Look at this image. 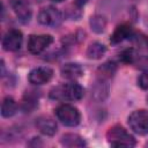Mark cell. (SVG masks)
I'll use <instances>...</instances> for the list:
<instances>
[{"instance_id":"e0dca14e","label":"cell","mask_w":148,"mask_h":148,"mask_svg":"<svg viewBox=\"0 0 148 148\" xmlns=\"http://www.w3.org/2000/svg\"><path fill=\"white\" fill-rule=\"evenodd\" d=\"M90 24H91V29L96 32H101L104 30L105 28V20L102 16H94L90 20Z\"/></svg>"},{"instance_id":"ba28073f","label":"cell","mask_w":148,"mask_h":148,"mask_svg":"<svg viewBox=\"0 0 148 148\" xmlns=\"http://www.w3.org/2000/svg\"><path fill=\"white\" fill-rule=\"evenodd\" d=\"M9 3L21 22H29L31 17V7L28 0H9Z\"/></svg>"},{"instance_id":"3957f363","label":"cell","mask_w":148,"mask_h":148,"mask_svg":"<svg viewBox=\"0 0 148 148\" xmlns=\"http://www.w3.org/2000/svg\"><path fill=\"white\" fill-rule=\"evenodd\" d=\"M56 116L65 126H76L80 123V112L69 104H62L56 109Z\"/></svg>"},{"instance_id":"8992f818","label":"cell","mask_w":148,"mask_h":148,"mask_svg":"<svg viewBox=\"0 0 148 148\" xmlns=\"http://www.w3.org/2000/svg\"><path fill=\"white\" fill-rule=\"evenodd\" d=\"M52 42L53 38L50 35H31L28 40V50L34 54H38L43 52Z\"/></svg>"},{"instance_id":"9a60e30c","label":"cell","mask_w":148,"mask_h":148,"mask_svg":"<svg viewBox=\"0 0 148 148\" xmlns=\"http://www.w3.org/2000/svg\"><path fill=\"white\" fill-rule=\"evenodd\" d=\"M16 111V103L12 97H6L1 104L2 117H12Z\"/></svg>"},{"instance_id":"5bb4252c","label":"cell","mask_w":148,"mask_h":148,"mask_svg":"<svg viewBox=\"0 0 148 148\" xmlns=\"http://www.w3.org/2000/svg\"><path fill=\"white\" fill-rule=\"evenodd\" d=\"M105 51H106L105 46L103 44L96 42V43H92L89 45V47L87 50V56L90 59H99L104 56Z\"/></svg>"},{"instance_id":"6da1fadb","label":"cell","mask_w":148,"mask_h":148,"mask_svg":"<svg viewBox=\"0 0 148 148\" xmlns=\"http://www.w3.org/2000/svg\"><path fill=\"white\" fill-rule=\"evenodd\" d=\"M83 96L82 87L76 82H68L54 87L50 91V97L56 101L67 102V101H79Z\"/></svg>"},{"instance_id":"ffe728a7","label":"cell","mask_w":148,"mask_h":148,"mask_svg":"<svg viewBox=\"0 0 148 148\" xmlns=\"http://www.w3.org/2000/svg\"><path fill=\"white\" fill-rule=\"evenodd\" d=\"M75 1H76L79 5H82V3H86L88 0H75Z\"/></svg>"},{"instance_id":"ac0fdd59","label":"cell","mask_w":148,"mask_h":148,"mask_svg":"<svg viewBox=\"0 0 148 148\" xmlns=\"http://www.w3.org/2000/svg\"><path fill=\"white\" fill-rule=\"evenodd\" d=\"M134 58H135V52L133 49H127V50H124L120 54V60L125 64H131L134 61Z\"/></svg>"},{"instance_id":"7c38bea8","label":"cell","mask_w":148,"mask_h":148,"mask_svg":"<svg viewBox=\"0 0 148 148\" xmlns=\"http://www.w3.org/2000/svg\"><path fill=\"white\" fill-rule=\"evenodd\" d=\"M61 74L64 77L75 80L82 75V68L77 64H65L61 67Z\"/></svg>"},{"instance_id":"30bf717a","label":"cell","mask_w":148,"mask_h":148,"mask_svg":"<svg viewBox=\"0 0 148 148\" xmlns=\"http://www.w3.org/2000/svg\"><path fill=\"white\" fill-rule=\"evenodd\" d=\"M37 130L45 135H53L57 132V124L53 119L49 117H39L36 120Z\"/></svg>"},{"instance_id":"7a4b0ae2","label":"cell","mask_w":148,"mask_h":148,"mask_svg":"<svg viewBox=\"0 0 148 148\" xmlns=\"http://www.w3.org/2000/svg\"><path fill=\"white\" fill-rule=\"evenodd\" d=\"M108 141L113 147H133L135 146V139L121 126L116 125L111 127L106 133Z\"/></svg>"},{"instance_id":"8fae6325","label":"cell","mask_w":148,"mask_h":148,"mask_svg":"<svg viewBox=\"0 0 148 148\" xmlns=\"http://www.w3.org/2000/svg\"><path fill=\"white\" fill-rule=\"evenodd\" d=\"M131 35H132V28L130 25L121 24L116 28V30L113 31V34L110 38V42L112 44H118V43L125 40L126 38H128Z\"/></svg>"},{"instance_id":"2e32d148","label":"cell","mask_w":148,"mask_h":148,"mask_svg":"<svg viewBox=\"0 0 148 148\" xmlns=\"http://www.w3.org/2000/svg\"><path fill=\"white\" fill-rule=\"evenodd\" d=\"M116 73V65L111 61H108L103 64L98 68V74L102 76V79H109Z\"/></svg>"},{"instance_id":"9c48e42d","label":"cell","mask_w":148,"mask_h":148,"mask_svg":"<svg viewBox=\"0 0 148 148\" xmlns=\"http://www.w3.org/2000/svg\"><path fill=\"white\" fill-rule=\"evenodd\" d=\"M53 75V71L50 68V67H37V68H34L30 73H29V82L32 83V84H36V86H40V84H44L46 82H49L51 80Z\"/></svg>"},{"instance_id":"44dd1931","label":"cell","mask_w":148,"mask_h":148,"mask_svg":"<svg viewBox=\"0 0 148 148\" xmlns=\"http://www.w3.org/2000/svg\"><path fill=\"white\" fill-rule=\"evenodd\" d=\"M52 1H54V2H60V1H62V0H52Z\"/></svg>"},{"instance_id":"277c9868","label":"cell","mask_w":148,"mask_h":148,"mask_svg":"<svg viewBox=\"0 0 148 148\" xmlns=\"http://www.w3.org/2000/svg\"><path fill=\"white\" fill-rule=\"evenodd\" d=\"M128 125L133 132L140 135L148 133V111L136 110L128 117Z\"/></svg>"},{"instance_id":"7402d4cb","label":"cell","mask_w":148,"mask_h":148,"mask_svg":"<svg viewBox=\"0 0 148 148\" xmlns=\"http://www.w3.org/2000/svg\"><path fill=\"white\" fill-rule=\"evenodd\" d=\"M147 102H148V97H147Z\"/></svg>"},{"instance_id":"4fadbf2b","label":"cell","mask_w":148,"mask_h":148,"mask_svg":"<svg viewBox=\"0 0 148 148\" xmlns=\"http://www.w3.org/2000/svg\"><path fill=\"white\" fill-rule=\"evenodd\" d=\"M61 143L66 147H83L86 142L83 139L76 134H65L61 138Z\"/></svg>"},{"instance_id":"d6986e66","label":"cell","mask_w":148,"mask_h":148,"mask_svg":"<svg viewBox=\"0 0 148 148\" xmlns=\"http://www.w3.org/2000/svg\"><path fill=\"white\" fill-rule=\"evenodd\" d=\"M138 83H139V86H140L142 89L148 90V71L141 73V75L139 76Z\"/></svg>"},{"instance_id":"5b68a950","label":"cell","mask_w":148,"mask_h":148,"mask_svg":"<svg viewBox=\"0 0 148 148\" xmlns=\"http://www.w3.org/2000/svg\"><path fill=\"white\" fill-rule=\"evenodd\" d=\"M62 21L61 13L54 7H45L38 14V22L47 27H58Z\"/></svg>"},{"instance_id":"52a82bcc","label":"cell","mask_w":148,"mask_h":148,"mask_svg":"<svg viewBox=\"0 0 148 148\" xmlns=\"http://www.w3.org/2000/svg\"><path fill=\"white\" fill-rule=\"evenodd\" d=\"M22 32L16 29H12L6 32V35L2 38V47L6 51H17L22 45Z\"/></svg>"}]
</instances>
